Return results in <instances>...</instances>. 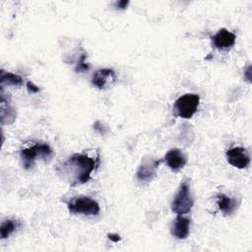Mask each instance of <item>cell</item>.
<instances>
[{
	"label": "cell",
	"instance_id": "1",
	"mask_svg": "<svg viewBox=\"0 0 252 252\" xmlns=\"http://www.w3.org/2000/svg\"><path fill=\"white\" fill-rule=\"evenodd\" d=\"M97 162L98 158L94 159L85 154H74L61 164L59 173H61L72 186L83 184L91 179V174Z\"/></svg>",
	"mask_w": 252,
	"mask_h": 252
},
{
	"label": "cell",
	"instance_id": "2",
	"mask_svg": "<svg viewBox=\"0 0 252 252\" xmlns=\"http://www.w3.org/2000/svg\"><path fill=\"white\" fill-rule=\"evenodd\" d=\"M194 205V200L191 195L190 185L188 181H183L171 203V210L177 215H184L191 211Z\"/></svg>",
	"mask_w": 252,
	"mask_h": 252
},
{
	"label": "cell",
	"instance_id": "3",
	"mask_svg": "<svg viewBox=\"0 0 252 252\" xmlns=\"http://www.w3.org/2000/svg\"><path fill=\"white\" fill-rule=\"evenodd\" d=\"M200 97L196 94H185L178 97L174 103V111L177 116L189 119L198 109Z\"/></svg>",
	"mask_w": 252,
	"mask_h": 252
},
{
	"label": "cell",
	"instance_id": "4",
	"mask_svg": "<svg viewBox=\"0 0 252 252\" xmlns=\"http://www.w3.org/2000/svg\"><path fill=\"white\" fill-rule=\"evenodd\" d=\"M23 165L26 169H30L37 158H48L52 156V149L46 144H35L32 147L22 149L20 152Z\"/></svg>",
	"mask_w": 252,
	"mask_h": 252
},
{
	"label": "cell",
	"instance_id": "5",
	"mask_svg": "<svg viewBox=\"0 0 252 252\" xmlns=\"http://www.w3.org/2000/svg\"><path fill=\"white\" fill-rule=\"evenodd\" d=\"M67 208L71 214L85 216H96L99 213V205L90 197H79L67 203Z\"/></svg>",
	"mask_w": 252,
	"mask_h": 252
},
{
	"label": "cell",
	"instance_id": "6",
	"mask_svg": "<svg viewBox=\"0 0 252 252\" xmlns=\"http://www.w3.org/2000/svg\"><path fill=\"white\" fill-rule=\"evenodd\" d=\"M226 159L234 167L246 168L250 164V157L242 147H234L226 151Z\"/></svg>",
	"mask_w": 252,
	"mask_h": 252
},
{
	"label": "cell",
	"instance_id": "7",
	"mask_svg": "<svg viewBox=\"0 0 252 252\" xmlns=\"http://www.w3.org/2000/svg\"><path fill=\"white\" fill-rule=\"evenodd\" d=\"M116 82V75L112 69L103 68L95 71L92 77V84L99 90H104Z\"/></svg>",
	"mask_w": 252,
	"mask_h": 252
},
{
	"label": "cell",
	"instance_id": "8",
	"mask_svg": "<svg viewBox=\"0 0 252 252\" xmlns=\"http://www.w3.org/2000/svg\"><path fill=\"white\" fill-rule=\"evenodd\" d=\"M212 40L218 49L228 50L234 45L236 35L226 29H220L214 36H212Z\"/></svg>",
	"mask_w": 252,
	"mask_h": 252
},
{
	"label": "cell",
	"instance_id": "9",
	"mask_svg": "<svg viewBox=\"0 0 252 252\" xmlns=\"http://www.w3.org/2000/svg\"><path fill=\"white\" fill-rule=\"evenodd\" d=\"M160 163V160L157 159H145L137 170V179L139 181L148 182L153 179L157 169Z\"/></svg>",
	"mask_w": 252,
	"mask_h": 252
},
{
	"label": "cell",
	"instance_id": "10",
	"mask_svg": "<svg viewBox=\"0 0 252 252\" xmlns=\"http://www.w3.org/2000/svg\"><path fill=\"white\" fill-rule=\"evenodd\" d=\"M164 160L166 162V165L173 171L180 170L185 166L187 162L186 157L179 149L169 150L164 156Z\"/></svg>",
	"mask_w": 252,
	"mask_h": 252
},
{
	"label": "cell",
	"instance_id": "11",
	"mask_svg": "<svg viewBox=\"0 0 252 252\" xmlns=\"http://www.w3.org/2000/svg\"><path fill=\"white\" fill-rule=\"evenodd\" d=\"M0 115L2 124H11L16 118V111L10 103V96L6 97L4 94V90L1 88V106Z\"/></svg>",
	"mask_w": 252,
	"mask_h": 252
},
{
	"label": "cell",
	"instance_id": "12",
	"mask_svg": "<svg viewBox=\"0 0 252 252\" xmlns=\"http://www.w3.org/2000/svg\"><path fill=\"white\" fill-rule=\"evenodd\" d=\"M190 228V220L178 215L171 225V234L177 239H184L189 234Z\"/></svg>",
	"mask_w": 252,
	"mask_h": 252
},
{
	"label": "cell",
	"instance_id": "13",
	"mask_svg": "<svg viewBox=\"0 0 252 252\" xmlns=\"http://www.w3.org/2000/svg\"><path fill=\"white\" fill-rule=\"evenodd\" d=\"M217 205L219 209L223 213V215L229 216L235 211L237 207V202L224 194H219L217 196Z\"/></svg>",
	"mask_w": 252,
	"mask_h": 252
},
{
	"label": "cell",
	"instance_id": "14",
	"mask_svg": "<svg viewBox=\"0 0 252 252\" xmlns=\"http://www.w3.org/2000/svg\"><path fill=\"white\" fill-rule=\"evenodd\" d=\"M20 226V222L17 220L14 219H8L2 221L1 227H0V233L1 238L5 239L7 238L11 233H13L18 227Z\"/></svg>",
	"mask_w": 252,
	"mask_h": 252
},
{
	"label": "cell",
	"instance_id": "15",
	"mask_svg": "<svg viewBox=\"0 0 252 252\" xmlns=\"http://www.w3.org/2000/svg\"><path fill=\"white\" fill-rule=\"evenodd\" d=\"M0 82L2 87L4 85H12V86H21L23 84V79L22 77L13 74V73H9V72H5L4 70H1V77H0Z\"/></svg>",
	"mask_w": 252,
	"mask_h": 252
},
{
	"label": "cell",
	"instance_id": "16",
	"mask_svg": "<svg viewBox=\"0 0 252 252\" xmlns=\"http://www.w3.org/2000/svg\"><path fill=\"white\" fill-rule=\"evenodd\" d=\"M86 59V55H82L81 58L79 59V62H78V65L76 67V72H84L86 70L89 69V65L88 63L85 61Z\"/></svg>",
	"mask_w": 252,
	"mask_h": 252
},
{
	"label": "cell",
	"instance_id": "17",
	"mask_svg": "<svg viewBox=\"0 0 252 252\" xmlns=\"http://www.w3.org/2000/svg\"><path fill=\"white\" fill-rule=\"evenodd\" d=\"M27 89H28V91L30 92V93H32V94H34V93H38L39 92V88L38 87H36L33 83H32V82H28L27 83Z\"/></svg>",
	"mask_w": 252,
	"mask_h": 252
},
{
	"label": "cell",
	"instance_id": "18",
	"mask_svg": "<svg viewBox=\"0 0 252 252\" xmlns=\"http://www.w3.org/2000/svg\"><path fill=\"white\" fill-rule=\"evenodd\" d=\"M128 4H129L128 1H118L115 3V7L119 8V9H125Z\"/></svg>",
	"mask_w": 252,
	"mask_h": 252
},
{
	"label": "cell",
	"instance_id": "19",
	"mask_svg": "<svg viewBox=\"0 0 252 252\" xmlns=\"http://www.w3.org/2000/svg\"><path fill=\"white\" fill-rule=\"evenodd\" d=\"M107 236H108V238H109L110 240H112V241H114V242H118V241L121 240V237H120L118 234L110 233V234H108Z\"/></svg>",
	"mask_w": 252,
	"mask_h": 252
}]
</instances>
